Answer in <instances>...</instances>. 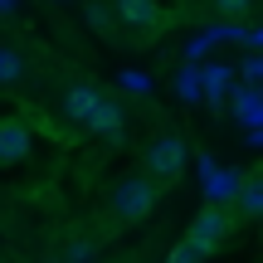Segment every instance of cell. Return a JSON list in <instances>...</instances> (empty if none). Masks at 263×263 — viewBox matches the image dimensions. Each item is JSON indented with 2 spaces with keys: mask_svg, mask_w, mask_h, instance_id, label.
Returning <instances> with one entry per match:
<instances>
[{
  "mask_svg": "<svg viewBox=\"0 0 263 263\" xmlns=\"http://www.w3.org/2000/svg\"><path fill=\"white\" fill-rule=\"evenodd\" d=\"M239 78H244V88H258V78H263V59L249 54L244 64H239Z\"/></svg>",
  "mask_w": 263,
  "mask_h": 263,
  "instance_id": "5bb4252c",
  "label": "cell"
},
{
  "mask_svg": "<svg viewBox=\"0 0 263 263\" xmlns=\"http://www.w3.org/2000/svg\"><path fill=\"white\" fill-rule=\"evenodd\" d=\"M215 10H219V15H229V20H239V15L254 10V0H215Z\"/></svg>",
  "mask_w": 263,
  "mask_h": 263,
  "instance_id": "9a60e30c",
  "label": "cell"
},
{
  "mask_svg": "<svg viewBox=\"0 0 263 263\" xmlns=\"http://www.w3.org/2000/svg\"><path fill=\"white\" fill-rule=\"evenodd\" d=\"M20 73H25V59H20L15 49H0V88L20 83Z\"/></svg>",
  "mask_w": 263,
  "mask_h": 263,
  "instance_id": "7c38bea8",
  "label": "cell"
},
{
  "mask_svg": "<svg viewBox=\"0 0 263 263\" xmlns=\"http://www.w3.org/2000/svg\"><path fill=\"white\" fill-rule=\"evenodd\" d=\"M234 112H239V122H244L249 132L263 122V98H258V88H244V83L234 88Z\"/></svg>",
  "mask_w": 263,
  "mask_h": 263,
  "instance_id": "ba28073f",
  "label": "cell"
},
{
  "mask_svg": "<svg viewBox=\"0 0 263 263\" xmlns=\"http://www.w3.org/2000/svg\"><path fill=\"white\" fill-rule=\"evenodd\" d=\"M88 25H93V29H107V10L103 5H88Z\"/></svg>",
  "mask_w": 263,
  "mask_h": 263,
  "instance_id": "ac0fdd59",
  "label": "cell"
},
{
  "mask_svg": "<svg viewBox=\"0 0 263 263\" xmlns=\"http://www.w3.org/2000/svg\"><path fill=\"white\" fill-rule=\"evenodd\" d=\"M180 171H185V141L180 137H156L146 146V176L161 185V180L180 176Z\"/></svg>",
  "mask_w": 263,
  "mask_h": 263,
  "instance_id": "3957f363",
  "label": "cell"
},
{
  "mask_svg": "<svg viewBox=\"0 0 263 263\" xmlns=\"http://www.w3.org/2000/svg\"><path fill=\"white\" fill-rule=\"evenodd\" d=\"M200 93L219 107L224 93H234V68H229V64H205V68H200Z\"/></svg>",
  "mask_w": 263,
  "mask_h": 263,
  "instance_id": "5b68a950",
  "label": "cell"
},
{
  "mask_svg": "<svg viewBox=\"0 0 263 263\" xmlns=\"http://www.w3.org/2000/svg\"><path fill=\"white\" fill-rule=\"evenodd\" d=\"M171 263H190V258H185V254H180V249H176V254H171Z\"/></svg>",
  "mask_w": 263,
  "mask_h": 263,
  "instance_id": "d6986e66",
  "label": "cell"
},
{
  "mask_svg": "<svg viewBox=\"0 0 263 263\" xmlns=\"http://www.w3.org/2000/svg\"><path fill=\"white\" fill-rule=\"evenodd\" d=\"M29 156V127L25 122H0V166H15Z\"/></svg>",
  "mask_w": 263,
  "mask_h": 263,
  "instance_id": "277c9868",
  "label": "cell"
},
{
  "mask_svg": "<svg viewBox=\"0 0 263 263\" xmlns=\"http://www.w3.org/2000/svg\"><path fill=\"white\" fill-rule=\"evenodd\" d=\"M239 210H244V215L249 219H254V215H263V176H244V180H239Z\"/></svg>",
  "mask_w": 263,
  "mask_h": 263,
  "instance_id": "30bf717a",
  "label": "cell"
},
{
  "mask_svg": "<svg viewBox=\"0 0 263 263\" xmlns=\"http://www.w3.org/2000/svg\"><path fill=\"white\" fill-rule=\"evenodd\" d=\"M156 180L151 176H127V180H117V190H112V215L117 219H141V215H151V205H156Z\"/></svg>",
  "mask_w": 263,
  "mask_h": 263,
  "instance_id": "7a4b0ae2",
  "label": "cell"
},
{
  "mask_svg": "<svg viewBox=\"0 0 263 263\" xmlns=\"http://www.w3.org/2000/svg\"><path fill=\"white\" fill-rule=\"evenodd\" d=\"M229 229H234L229 210H219V205L200 210V215H195V224H190V234H185V249H180V254H185L190 263H200L205 254H215V249L229 239Z\"/></svg>",
  "mask_w": 263,
  "mask_h": 263,
  "instance_id": "6da1fadb",
  "label": "cell"
},
{
  "mask_svg": "<svg viewBox=\"0 0 263 263\" xmlns=\"http://www.w3.org/2000/svg\"><path fill=\"white\" fill-rule=\"evenodd\" d=\"M122 88H127V93H151V78L132 68V73H122Z\"/></svg>",
  "mask_w": 263,
  "mask_h": 263,
  "instance_id": "2e32d148",
  "label": "cell"
},
{
  "mask_svg": "<svg viewBox=\"0 0 263 263\" xmlns=\"http://www.w3.org/2000/svg\"><path fill=\"white\" fill-rule=\"evenodd\" d=\"M83 127H88V132H98V137L122 141V107H117V103H98V107H93V117H88Z\"/></svg>",
  "mask_w": 263,
  "mask_h": 263,
  "instance_id": "52a82bcc",
  "label": "cell"
},
{
  "mask_svg": "<svg viewBox=\"0 0 263 263\" xmlns=\"http://www.w3.org/2000/svg\"><path fill=\"white\" fill-rule=\"evenodd\" d=\"M239 180H244L239 171H210V200H224L229 205L239 195Z\"/></svg>",
  "mask_w": 263,
  "mask_h": 263,
  "instance_id": "8fae6325",
  "label": "cell"
},
{
  "mask_svg": "<svg viewBox=\"0 0 263 263\" xmlns=\"http://www.w3.org/2000/svg\"><path fill=\"white\" fill-rule=\"evenodd\" d=\"M68 263H93V244H83V239L68 244Z\"/></svg>",
  "mask_w": 263,
  "mask_h": 263,
  "instance_id": "e0dca14e",
  "label": "cell"
},
{
  "mask_svg": "<svg viewBox=\"0 0 263 263\" xmlns=\"http://www.w3.org/2000/svg\"><path fill=\"white\" fill-rule=\"evenodd\" d=\"M176 93L180 98H200V68H180V73H176Z\"/></svg>",
  "mask_w": 263,
  "mask_h": 263,
  "instance_id": "4fadbf2b",
  "label": "cell"
},
{
  "mask_svg": "<svg viewBox=\"0 0 263 263\" xmlns=\"http://www.w3.org/2000/svg\"><path fill=\"white\" fill-rule=\"evenodd\" d=\"M117 15L137 29H151V25H161V0H117Z\"/></svg>",
  "mask_w": 263,
  "mask_h": 263,
  "instance_id": "8992f818",
  "label": "cell"
},
{
  "mask_svg": "<svg viewBox=\"0 0 263 263\" xmlns=\"http://www.w3.org/2000/svg\"><path fill=\"white\" fill-rule=\"evenodd\" d=\"M103 103V98L93 93V88H68V98H64V107H68V117H73V122H88V117H93V107Z\"/></svg>",
  "mask_w": 263,
  "mask_h": 263,
  "instance_id": "9c48e42d",
  "label": "cell"
}]
</instances>
